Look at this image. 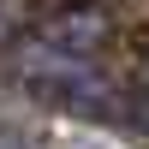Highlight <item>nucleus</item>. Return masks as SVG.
Here are the masks:
<instances>
[{
    "instance_id": "f257e3e1",
    "label": "nucleus",
    "mask_w": 149,
    "mask_h": 149,
    "mask_svg": "<svg viewBox=\"0 0 149 149\" xmlns=\"http://www.w3.org/2000/svg\"><path fill=\"white\" fill-rule=\"evenodd\" d=\"M131 113H137V119H143V125H149V78L137 84V95H131Z\"/></svg>"
}]
</instances>
